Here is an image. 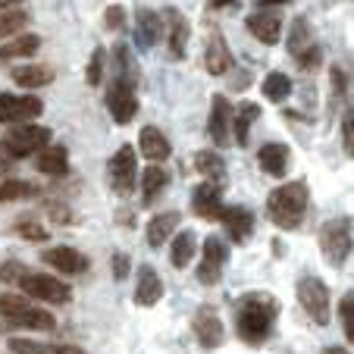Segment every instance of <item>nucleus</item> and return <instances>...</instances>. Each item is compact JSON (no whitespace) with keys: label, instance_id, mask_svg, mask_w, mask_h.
<instances>
[{"label":"nucleus","instance_id":"nucleus-44","mask_svg":"<svg viewBox=\"0 0 354 354\" xmlns=\"http://www.w3.org/2000/svg\"><path fill=\"white\" fill-rule=\"evenodd\" d=\"M104 26H107L110 32H122V28H126V7H120V3L107 7V13H104Z\"/></svg>","mask_w":354,"mask_h":354},{"label":"nucleus","instance_id":"nucleus-42","mask_svg":"<svg viewBox=\"0 0 354 354\" xmlns=\"http://www.w3.org/2000/svg\"><path fill=\"white\" fill-rule=\"evenodd\" d=\"M16 232H19L26 241H47V229L35 220H19L16 223Z\"/></svg>","mask_w":354,"mask_h":354},{"label":"nucleus","instance_id":"nucleus-19","mask_svg":"<svg viewBox=\"0 0 354 354\" xmlns=\"http://www.w3.org/2000/svg\"><path fill=\"white\" fill-rule=\"evenodd\" d=\"M41 261H44L47 267H54L57 273H66V276H79V273L88 270V257L82 254V251H75V248H69V245L47 248L44 254H41Z\"/></svg>","mask_w":354,"mask_h":354},{"label":"nucleus","instance_id":"nucleus-20","mask_svg":"<svg viewBox=\"0 0 354 354\" xmlns=\"http://www.w3.org/2000/svg\"><path fill=\"white\" fill-rule=\"evenodd\" d=\"M220 223L226 226L229 239H232L235 245H245V241L251 239V232H254V214H251L248 207H239V204L223 207L220 210Z\"/></svg>","mask_w":354,"mask_h":354},{"label":"nucleus","instance_id":"nucleus-21","mask_svg":"<svg viewBox=\"0 0 354 354\" xmlns=\"http://www.w3.org/2000/svg\"><path fill=\"white\" fill-rule=\"evenodd\" d=\"M138 151L145 154V160H154V167H160L163 160H169L173 145H169V138L157 126H145L138 132Z\"/></svg>","mask_w":354,"mask_h":354},{"label":"nucleus","instance_id":"nucleus-43","mask_svg":"<svg viewBox=\"0 0 354 354\" xmlns=\"http://www.w3.org/2000/svg\"><path fill=\"white\" fill-rule=\"evenodd\" d=\"M28 270L22 267L19 261H7V263H0V282H7V286H19V279L26 276Z\"/></svg>","mask_w":354,"mask_h":354},{"label":"nucleus","instance_id":"nucleus-26","mask_svg":"<svg viewBox=\"0 0 354 354\" xmlns=\"http://www.w3.org/2000/svg\"><path fill=\"white\" fill-rule=\"evenodd\" d=\"M179 220H182V214H179V210H167V214H157V216H151V223H147V229H145V235H147V245H151V248H160V245H167V239L176 232V226H179Z\"/></svg>","mask_w":354,"mask_h":354},{"label":"nucleus","instance_id":"nucleus-7","mask_svg":"<svg viewBox=\"0 0 354 354\" xmlns=\"http://www.w3.org/2000/svg\"><path fill=\"white\" fill-rule=\"evenodd\" d=\"M107 176H110V185L120 198H129L138 185V154H135L132 145H120L116 154L110 157L107 163Z\"/></svg>","mask_w":354,"mask_h":354},{"label":"nucleus","instance_id":"nucleus-10","mask_svg":"<svg viewBox=\"0 0 354 354\" xmlns=\"http://www.w3.org/2000/svg\"><path fill=\"white\" fill-rule=\"evenodd\" d=\"M229 261V245L220 239V235H207L204 239V248H201V263H198V279L204 286H216L226 270Z\"/></svg>","mask_w":354,"mask_h":354},{"label":"nucleus","instance_id":"nucleus-48","mask_svg":"<svg viewBox=\"0 0 354 354\" xmlns=\"http://www.w3.org/2000/svg\"><path fill=\"white\" fill-rule=\"evenodd\" d=\"M279 3H288V0H257V7L261 10H276Z\"/></svg>","mask_w":354,"mask_h":354},{"label":"nucleus","instance_id":"nucleus-30","mask_svg":"<svg viewBox=\"0 0 354 354\" xmlns=\"http://www.w3.org/2000/svg\"><path fill=\"white\" fill-rule=\"evenodd\" d=\"M194 248H198V235H194L192 229L176 232L173 245H169V257H173V267L176 270H185L188 263L194 261Z\"/></svg>","mask_w":354,"mask_h":354},{"label":"nucleus","instance_id":"nucleus-40","mask_svg":"<svg viewBox=\"0 0 354 354\" xmlns=\"http://www.w3.org/2000/svg\"><path fill=\"white\" fill-rule=\"evenodd\" d=\"M295 63H298V69H304V73H314V69H320V63H323V47H320V44H310L308 50H301V54L295 57Z\"/></svg>","mask_w":354,"mask_h":354},{"label":"nucleus","instance_id":"nucleus-31","mask_svg":"<svg viewBox=\"0 0 354 354\" xmlns=\"http://www.w3.org/2000/svg\"><path fill=\"white\" fill-rule=\"evenodd\" d=\"M41 47V38L38 35H16L10 38L7 44L0 47V63L3 60H16V57H35Z\"/></svg>","mask_w":354,"mask_h":354},{"label":"nucleus","instance_id":"nucleus-36","mask_svg":"<svg viewBox=\"0 0 354 354\" xmlns=\"http://www.w3.org/2000/svg\"><path fill=\"white\" fill-rule=\"evenodd\" d=\"M26 26H28L26 10H3L0 13V38H16Z\"/></svg>","mask_w":354,"mask_h":354},{"label":"nucleus","instance_id":"nucleus-45","mask_svg":"<svg viewBox=\"0 0 354 354\" xmlns=\"http://www.w3.org/2000/svg\"><path fill=\"white\" fill-rule=\"evenodd\" d=\"M113 276H116L120 282L129 276V254H120V251L113 254Z\"/></svg>","mask_w":354,"mask_h":354},{"label":"nucleus","instance_id":"nucleus-3","mask_svg":"<svg viewBox=\"0 0 354 354\" xmlns=\"http://www.w3.org/2000/svg\"><path fill=\"white\" fill-rule=\"evenodd\" d=\"M320 251L323 257L329 261V267H342L348 261L354 248V216L342 214V216H333L320 226Z\"/></svg>","mask_w":354,"mask_h":354},{"label":"nucleus","instance_id":"nucleus-38","mask_svg":"<svg viewBox=\"0 0 354 354\" xmlns=\"http://www.w3.org/2000/svg\"><path fill=\"white\" fill-rule=\"evenodd\" d=\"M104 66H107V50H104V47H94L91 60H88V69H85V82L91 88H97L100 82H104Z\"/></svg>","mask_w":354,"mask_h":354},{"label":"nucleus","instance_id":"nucleus-34","mask_svg":"<svg viewBox=\"0 0 354 354\" xmlns=\"http://www.w3.org/2000/svg\"><path fill=\"white\" fill-rule=\"evenodd\" d=\"M38 188L26 179H3L0 182V204H10V201H26V198H35Z\"/></svg>","mask_w":354,"mask_h":354},{"label":"nucleus","instance_id":"nucleus-18","mask_svg":"<svg viewBox=\"0 0 354 354\" xmlns=\"http://www.w3.org/2000/svg\"><path fill=\"white\" fill-rule=\"evenodd\" d=\"M163 38V19L157 10L151 7H141L135 10V44L138 50H151L157 41Z\"/></svg>","mask_w":354,"mask_h":354},{"label":"nucleus","instance_id":"nucleus-13","mask_svg":"<svg viewBox=\"0 0 354 354\" xmlns=\"http://www.w3.org/2000/svg\"><path fill=\"white\" fill-rule=\"evenodd\" d=\"M207 138L216 147H226L232 141V104L223 94L210 97V116H207Z\"/></svg>","mask_w":354,"mask_h":354},{"label":"nucleus","instance_id":"nucleus-47","mask_svg":"<svg viewBox=\"0 0 354 354\" xmlns=\"http://www.w3.org/2000/svg\"><path fill=\"white\" fill-rule=\"evenodd\" d=\"M239 0H207V10L210 13H220V10H235Z\"/></svg>","mask_w":354,"mask_h":354},{"label":"nucleus","instance_id":"nucleus-29","mask_svg":"<svg viewBox=\"0 0 354 354\" xmlns=\"http://www.w3.org/2000/svg\"><path fill=\"white\" fill-rule=\"evenodd\" d=\"M192 160H194V169H198L207 182H216V185L226 182V163H223L220 151H198Z\"/></svg>","mask_w":354,"mask_h":354},{"label":"nucleus","instance_id":"nucleus-16","mask_svg":"<svg viewBox=\"0 0 354 354\" xmlns=\"http://www.w3.org/2000/svg\"><path fill=\"white\" fill-rule=\"evenodd\" d=\"M204 69H207L210 75H216V79L232 69V47H229V41L223 38L220 32L207 35V44H204Z\"/></svg>","mask_w":354,"mask_h":354},{"label":"nucleus","instance_id":"nucleus-6","mask_svg":"<svg viewBox=\"0 0 354 354\" xmlns=\"http://www.w3.org/2000/svg\"><path fill=\"white\" fill-rule=\"evenodd\" d=\"M107 110L116 126H129L138 113V79L113 75V82L107 88Z\"/></svg>","mask_w":354,"mask_h":354},{"label":"nucleus","instance_id":"nucleus-17","mask_svg":"<svg viewBox=\"0 0 354 354\" xmlns=\"http://www.w3.org/2000/svg\"><path fill=\"white\" fill-rule=\"evenodd\" d=\"M245 26L261 44H279V38H282V13L279 10H257V13L248 16Z\"/></svg>","mask_w":354,"mask_h":354},{"label":"nucleus","instance_id":"nucleus-12","mask_svg":"<svg viewBox=\"0 0 354 354\" xmlns=\"http://www.w3.org/2000/svg\"><path fill=\"white\" fill-rule=\"evenodd\" d=\"M163 19V35H167V54L169 60H185L188 54V41H192V26H188V19L182 16V10L176 7H167V13L160 16Z\"/></svg>","mask_w":354,"mask_h":354},{"label":"nucleus","instance_id":"nucleus-41","mask_svg":"<svg viewBox=\"0 0 354 354\" xmlns=\"http://www.w3.org/2000/svg\"><path fill=\"white\" fill-rule=\"evenodd\" d=\"M342 151H345L348 160H354V107L342 120Z\"/></svg>","mask_w":354,"mask_h":354},{"label":"nucleus","instance_id":"nucleus-22","mask_svg":"<svg viewBox=\"0 0 354 354\" xmlns=\"http://www.w3.org/2000/svg\"><path fill=\"white\" fill-rule=\"evenodd\" d=\"M288 160H292V151H288V145H282V141H267V145L257 151L261 169L267 176H273V179H282V176L288 173Z\"/></svg>","mask_w":354,"mask_h":354},{"label":"nucleus","instance_id":"nucleus-28","mask_svg":"<svg viewBox=\"0 0 354 354\" xmlns=\"http://www.w3.org/2000/svg\"><path fill=\"white\" fill-rule=\"evenodd\" d=\"M167 185H169V176L163 173V167H147L145 173H141V204L151 207V204L167 192Z\"/></svg>","mask_w":354,"mask_h":354},{"label":"nucleus","instance_id":"nucleus-25","mask_svg":"<svg viewBox=\"0 0 354 354\" xmlns=\"http://www.w3.org/2000/svg\"><path fill=\"white\" fill-rule=\"evenodd\" d=\"M261 120V107L257 104H251V100H245L239 110H232V141L239 147H248V141H251V126Z\"/></svg>","mask_w":354,"mask_h":354},{"label":"nucleus","instance_id":"nucleus-35","mask_svg":"<svg viewBox=\"0 0 354 354\" xmlns=\"http://www.w3.org/2000/svg\"><path fill=\"white\" fill-rule=\"evenodd\" d=\"M310 44H317V41L310 38V22L304 19V16H298V19L292 22V35H288V50H292V57H298L301 50H308Z\"/></svg>","mask_w":354,"mask_h":354},{"label":"nucleus","instance_id":"nucleus-8","mask_svg":"<svg viewBox=\"0 0 354 354\" xmlns=\"http://www.w3.org/2000/svg\"><path fill=\"white\" fill-rule=\"evenodd\" d=\"M19 288L26 292V298L47 301V304H66V301L73 298V288H69L63 279L47 276V273H32V270L19 279Z\"/></svg>","mask_w":354,"mask_h":354},{"label":"nucleus","instance_id":"nucleus-49","mask_svg":"<svg viewBox=\"0 0 354 354\" xmlns=\"http://www.w3.org/2000/svg\"><path fill=\"white\" fill-rule=\"evenodd\" d=\"M19 3L22 0H0V13H3V10H16Z\"/></svg>","mask_w":354,"mask_h":354},{"label":"nucleus","instance_id":"nucleus-2","mask_svg":"<svg viewBox=\"0 0 354 354\" xmlns=\"http://www.w3.org/2000/svg\"><path fill=\"white\" fill-rule=\"evenodd\" d=\"M308 201L310 192L304 182H288V185H279L267 194V216L273 226L286 229H298L304 223V214H308Z\"/></svg>","mask_w":354,"mask_h":354},{"label":"nucleus","instance_id":"nucleus-32","mask_svg":"<svg viewBox=\"0 0 354 354\" xmlns=\"http://www.w3.org/2000/svg\"><path fill=\"white\" fill-rule=\"evenodd\" d=\"M292 79H288L286 73H270L267 79H263V85H261V91H263V97L270 100V104H286L288 97H292Z\"/></svg>","mask_w":354,"mask_h":354},{"label":"nucleus","instance_id":"nucleus-1","mask_svg":"<svg viewBox=\"0 0 354 354\" xmlns=\"http://www.w3.org/2000/svg\"><path fill=\"white\" fill-rule=\"evenodd\" d=\"M276 317H279V301L273 295H245V298L235 304V329H239V339L248 345H261L267 342V335L273 333Z\"/></svg>","mask_w":354,"mask_h":354},{"label":"nucleus","instance_id":"nucleus-15","mask_svg":"<svg viewBox=\"0 0 354 354\" xmlns=\"http://www.w3.org/2000/svg\"><path fill=\"white\" fill-rule=\"evenodd\" d=\"M223 192H226V185H216V182H201V185H194L192 210L201 216V220H220Z\"/></svg>","mask_w":354,"mask_h":354},{"label":"nucleus","instance_id":"nucleus-14","mask_svg":"<svg viewBox=\"0 0 354 354\" xmlns=\"http://www.w3.org/2000/svg\"><path fill=\"white\" fill-rule=\"evenodd\" d=\"M192 326H194L198 342L207 348V351H214V348L223 345V320H220V314H216L210 304H201V308L194 310Z\"/></svg>","mask_w":354,"mask_h":354},{"label":"nucleus","instance_id":"nucleus-9","mask_svg":"<svg viewBox=\"0 0 354 354\" xmlns=\"http://www.w3.org/2000/svg\"><path fill=\"white\" fill-rule=\"evenodd\" d=\"M298 301L301 308L308 310V317L320 326L329 323V288L320 276H304L298 279Z\"/></svg>","mask_w":354,"mask_h":354},{"label":"nucleus","instance_id":"nucleus-27","mask_svg":"<svg viewBox=\"0 0 354 354\" xmlns=\"http://www.w3.org/2000/svg\"><path fill=\"white\" fill-rule=\"evenodd\" d=\"M54 69L44 66V63H28V66H16L13 69V82L22 88H28V91H35V88H44L54 82Z\"/></svg>","mask_w":354,"mask_h":354},{"label":"nucleus","instance_id":"nucleus-50","mask_svg":"<svg viewBox=\"0 0 354 354\" xmlns=\"http://www.w3.org/2000/svg\"><path fill=\"white\" fill-rule=\"evenodd\" d=\"M323 354H348V351H345V348H339V345H333V348H326Z\"/></svg>","mask_w":354,"mask_h":354},{"label":"nucleus","instance_id":"nucleus-24","mask_svg":"<svg viewBox=\"0 0 354 354\" xmlns=\"http://www.w3.org/2000/svg\"><path fill=\"white\" fill-rule=\"evenodd\" d=\"M163 298V282L157 276L154 267H141L138 270V286H135V304L138 308H154L157 301Z\"/></svg>","mask_w":354,"mask_h":354},{"label":"nucleus","instance_id":"nucleus-39","mask_svg":"<svg viewBox=\"0 0 354 354\" xmlns=\"http://www.w3.org/2000/svg\"><path fill=\"white\" fill-rule=\"evenodd\" d=\"M339 323H342L345 339L354 345V292L342 295V301H339Z\"/></svg>","mask_w":354,"mask_h":354},{"label":"nucleus","instance_id":"nucleus-4","mask_svg":"<svg viewBox=\"0 0 354 354\" xmlns=\"http://www.w3.org/2000/svg\"><path fill=\"white\" fill-rule=\"evenodd\" d=\"M0 317L16 326H26V329H35V333H50L57 326L54 314L35 308L32 301L26 295H16V292H3L0 295Z\"/></svg>","mask_w":354,"mask_h":354},{"label":"nucleus","instance_id":"nucleus-11","mask_svg":"<svg viewBox=\"0 0 354 354\" xmlns=\"http://www.w3.org/2000/svg\"><path fill=\"white\" fill-rule=\"evenodd\" d=\"M44 113V100L35 94H7L0 91V122L10 126H22V122L35 120Z\"/></svg>","mask_w":354,"mask_h":354},{"label":"nucleus","instance_id":"nucleus-46","mask_svg":"<svg viewBox=\"0 0 354 354\" xmlns=\"http://www.w3.org/2000/svg\"><path fill=\"white\" fill-rule=\"evenodd\" d=\"M47 214H50V220H54V223H69V220H73V214H69L63 204H50V207H47Z\"/></svg>","mask_w":354,"mask_h":354},{"label":"nucleus","instance_id":"nucleus-5","mask_svg":"<svg viewBox=\"0 0 354 354\" xmlns=\"http://www.w3.org/2000/svg\"><path fill=\"white\" fill-rule=\"evenodd\" d=\"M50 145V129L47 126H35V122H22V126H13L3 138H0V151L10 157H32L38 151Z\"/></svg>","mask_w":354,"mask_h":354},{"label":"nucleus","instance_id":"nucleus-23","mask_svg":"<svg viewBox=\"0 0 354 354\" xmlns=\"http://www.w3.org/2000/svg\"><path fill=\"white\" fill-rule=\"evenodd\" d=\"M35 169L50 179H63L69 173V151L63 145H47L44 151H38L35 157Z\"/></svg>","mask_w":354,"mask_h":354},{"label":"nucleus","instance_id":"nucleus-33","mask_svg":"<svg viewBox=\"0 0 354 354\" xmlns=\"http://www.w3.org/2000/svg\"><path fill=\"white\" fill-rule=\"evenodd\" d=\"M10 351L13 354H85L79 345H38V342H26V339H13Z\"/></svg>","mask_w":354,"mask_h":354},{"label":"nucleus","instance_id":"nucleus-37","mask_svg":"<svg viewBox=\"0 0 354 354\" xmlns=\"http://www.w3.org/2000/svg\"><path fill=\"white\" fill-rule=\"evenodd\" d=\"M345 94H348L345 69H342V66H333V69H329V110H333V113L342 107Z\"/></svg>","mask_w":354,"mask_h":354}]
</instances>
